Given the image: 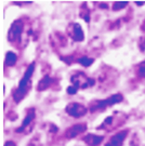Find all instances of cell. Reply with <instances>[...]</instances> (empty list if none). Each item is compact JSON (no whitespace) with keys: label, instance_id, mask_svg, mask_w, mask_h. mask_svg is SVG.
<instances>
[{"label":"cell","instance_id":"1","mask_svg":"<svg viewBox=\"0 0 145 146\" xmlns=\"http://www.w3.org/2000/svg\"><path fill=\"white\" fill-rule=\"evenodd\" d=\"M34 70H35V64L31 63V65L27 67L25 74L23 76V78L20 80V84L17 86L16 90L13 93V99L15 101L16 103L21 102L22 100L24 99V96L26 95L27 91H28V88L31 86V78L34 74Z\"/></svg>","mask_w":145,"mask_h":146},{"label":"cell","instance_id":"2","mask_svg":"<svg viewBox=\"0 0 145 146\" xmlns=\"http://www.w3.org/2000/svg\"><path fill=\"white\" fill-rule=\"evenodd\" d=\"M122 95L120 93L114 94L112 96H109L105 100H101V101H95L93 104L90 105V110L91 111H96V110H102L106 107H109L112 105L117 104V103H120L122 101Z\"/></svg>","mask_w":145,"mask_h":146},{"label":"cell","instance_id":"3","mask_svg":"<svg viewBox=\"0 0 145 146\" xmlns=\"http://www.w3.org/2000/svg\"><path fill=\"white\" fill-rule=\"evenodd\" d=\"M72 84L76 86L78 89H86L88 87H91L94 84V79L88 78L84 74L82 73H76L74 76H72L71 78Z\"/></svg>","mask_w":145,"mask_h":146},{"label":"cell","instance_id":"4","mask_svg":"<svg viewBox=\"0 0 145 146\" xmlns=\"http://www.w3.org/2000/svg\"><path fill=\"white\" fill-rule=\"evenodd\" d=\"M22 31H23V21L16 20L11 25V28L8 33V39L10 42H16L21 39Z\"/></svg>","mask_w":145,"mask_h":146},{"label":"cell","instance_id":"5","mask_svg":"<svg viewBox=\"0 0 145 146\" xmlns=\"http://www.w3.org/2000/svg\"><path fill=\"white\" fill-rule=\"evenodd\" d=\"M65 110L68 115L74 118H80L87 114V107L79 103H69Z\"/></svg>","mask_w":145,"mask_h":146},{"label":"cell","instance_id":"6","mask_svg":"<svg viewBox=\"0 0 145 146\" xmlns=\"http://www.w3.org/2000/svg\"><path fill=\"white\" fill-rule=\"evenodd\" d=\"M67 34L69 35V37L72 38V40H75V41L80 42L84 39L82 28H81V26L78 23H72V24L68 25Z\"/></svg>","mask_w":145,"mask_h":146},{"label":"cell","instance_id":"7","mask_svg":"<svg viewBox=\"0 0 145 146\" xmlns=\"http://www.w3.org/2000/svg\"><path fill=\"white\" fill-rule=\"evenodd\" d=\"M87 130V125L86 123H77V125H72L65 133V136L67 139H74L77 135H79L81 132H84Z\"/></svg>","mask_w":145,"mask_h":146},{"label":"cell","instance_id":"8","mask_svg":"<svg viewBox=\"0 0 145 146\" xmlns=\"http://www.w3.org/2000/svg\"><path fill=\"white\" fill-rule=\"evenodd\" d=\"M127 134H128L127 131H120L116 133L114 136L110 137V140L105 144V146H121L124 139L127 137Z\"/></svg>","mask_w":145,"mask_h":146},{"label":"cell","instance_id":"9","mask_svg":"<svg viewBox=\"0 0 145 146\" xmlns=\"http://www.w3.org/2000/svg\"><path fill=\"white\" fill-rule=\"evenodd\" d=\"M35 117H36V114H35V110L34 108H31L29 111H28V114L26 115L25 119H24V121L22 122V125L19 128V129H16V132L17 133H22V131H24L28 127V125H31V122L34 121V119H35Z\"/></svg>","mask_w":145,"mask_h":146},{"label":"cell","instance_id":"10","mask_svg":"<svg viewBox=\"0 0 145 146\" xmlns=\"http://www.w3.org/2000/svg\"><path fill=\"white\" fill-rule=\"evenodd\" d=\"M104 140V136L102 135H95V134H87L83 137V141L89 146H98L100 145L102 141Z\"/></svg>","mask_w":145,"mask_h":146},{"label":"cell","instance_id":"11","mask_svg":"<svg viewBox=\"0 0 145 146\" xmlns=\"http://www.w3.org/2000/svg\"><path fill=\"white\" fill-rule=\"evenodd\" d=\"M52 82H53V80H52V78L50 76H45V77L38 82L37 90H38V91H43V90H46V89L49 88L52 84Z\"/></svg>","mask_w":145,"mask_h":146},{"label":"cell","instance_id":"12","mask_svg":"<svg viewBox=\"0 0 145 146\" xmlns=\"http://www.w3.org/2000/svg\"><path fill=\"white\" fill-rule=\"evenodd\" d=\"M16 60H17V56H16L15 53L9 51V52L5 54V66H13L16 63Z\"/></svg>","mask_w":145,"mask_h":146},{"label":"cell","instance_id":"13","mask_svg":"<svg viewBox=\"0 0 145 146\" xmlns=\"http://www.w3.org/2000/svg\"><path fill=\"white\" fill-rule=\"evenodd\" d=\"M78 62H79V64H81L82 66H84V67H88L90 65H92V63L94 62V60L93 58H87V56H83V58H79Z\"/></svg>","mask_w":145,"mask_h":146},{"label":"cell","instance_id":"14","mask_svg":"<svg viewBox=\"0 0 145 146\" xmlns=\"http://www.w3.org/2000/svg\"><path fill=\"white\" fill-rule=\"evenodd\" d=\"M83 8H84V9H83V10L81 9V11H80V16H81L86 22H89L90 21V16H89L90 12H89V10L87 9V5H86V3H83Z\"/></svg>","mask_w":145,"mask_h":146},{"label":"cell","instance_id":"15","mask_svg":"<svg viewBox=\"0 0 145 146\" xmlns=\"http://www.w3.org/2000/svg\"><path fill=\"white\" fill-rule=\"evenodd\" d=\"M128 5V2H126V1H120V2H115L114 5H113V9L115 11H118V10H121V9H124Z\"/></svg>","mask_w":145,"mask_h":146},{"label":"cell","instance_id":"16","mask_svg":"<svg viewBox=\"0 0 145 146\" xmlns=\"http://www.w3.org/2000/svg\"><path fill=\"white\" fill-rule=\"evenodd\" d=\"M78 91V88L76 87V86H74V84H72V86H69L67 88V93L68 94H76Z\"/></svg>","mask_w":145,"mask_h":146},{"label":"cell","instance_id":"17","mask_svg":"<svg viewBox=\"0 0 145 146\" xmlns=\"http://www.w3.org/2000/svg\"><path fill=\"white\" fill-rule=\"evenodd\" d=\"M139 75H140L141 77H144L145 78V63H143L140 66V68H139Z\"/></svg>","mask_w":145,"mask_h":146},{"label":"cell","instance_id":"18","mask_svg":"<svg viewBox=\"0 0 145 146\" xmlns=\"http://www.w3.org/2000/svg\"><path fill=\"white\" fill-rule=\"evenodd\" d=\"M5 146H16V145L12 141H7V142H5Z\"/></svg>","mask_w":145,"mask_h":146},{"label":"cell","instance_id":"19","mask_svg":"<svg viewBox=\"0 0 145 146\" xmlns=\"http://www.w3.org/2000/svg\"><path fill=\"white\" fill-rule=\"evenodd\" d=\"M136 5H145V2H141V1H138V2H136Z\"/></svg>","mask_w":145,"mask_h":146},{"label":"cell","instance_id":"20","mask_svg":"<svg viewBox=\"0 0 145 146\" xmlns=\"http://www.w3.org/2000/svg\"><path fill=\"white\" fill-rule=\"evenodd\" d=\"M100 7H102V8H106L107 5H100Z\"/></svg>","mask_w":145,"mask_h":146}]
</instances>
